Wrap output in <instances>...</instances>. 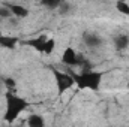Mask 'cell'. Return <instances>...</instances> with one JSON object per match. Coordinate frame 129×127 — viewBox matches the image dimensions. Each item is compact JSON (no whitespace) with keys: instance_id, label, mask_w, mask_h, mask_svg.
I'll return each instance as SVG.
<instances>
[{"instance_id":"4fadbf2b","label":"cell","mask_w":129,"mask_h":127,"mask_svg":"<svg viewBox=\"0 0 129 127\" xmlns=\"http://www.w3.org/2000/svg\"><path fill=\"white\" fill-rule=\"evenodd\" d=\"M60 3L62 2H48V0H45V2H42V5L44 6H47V8H50V9H59V6H60Z\"/></svg>"},{"instance_id":"ba28073f","label":"cell","mask_w":129,"mask_h":127,"mask_svg":"<svg viewBox=\"0 0 129 127\" xmlns=\"http://www.w3.org/2000/svg\"><path fill=\"white\" fill-rule=\"evenodd\" d=\"M47 40H48L47 37H44V36L41 37V36H39V37H36V39H33V40H29V42H27V45L33 46L35 49H38V51H41V52H44V51H45Z\"/></svg>"},{"instance_id":"277c9868","label":"cell","mask_w":129,"mask_h":127,"mask_svg":"<svg viewBox=\"0 0 129 127\" xmlns=\"http://www.w3.org/2000/svg\"><path fill=\"white\" fill-rule=\"evenodd\" d=\"M83 40H84V45H86L87 48H92V49L99 48V46L102 45V39H101V36L96 34V33L86 32L83 34Z\"/></svg>"},{"instance_id":"52a82bcc","label":"cell","mask_w":129,"mask_h":127,"mask_svg":"<svg viewBox=\"0 0 129 127\" xmlns=\"http://www.w3.org/2000/svg\"><path fill=\"white\" fill-rule=\"evenodd\" d=\"M27 126L29 127H45V120L39 114H32L27 118Z\"/></svg>"},{"instance_id":"30bf717a","label":"cell","mask_w":129,"mask_h":127,"mask_svg":"<svg viewBox=\"0 0 129 127\" xmlns=\"http://www.w3.org/2000/svg\"><path fill=\"white\" fill-rule=\"evenodd\" d=\"M59 11H60V14H62V15H68V14L72 11V5H71V3H68V2H64V3L62 2V3H60V6H59Z\"/></svg>"},{"instance_id":"5b68a950","label":"cell","mask_w":129,"mask_h":127,"mask_svg":"<svg viewBox=\"0 0 129 127\" xmlns=\"http://www.w3.org/2000/svg\"><path fill=\"white\" fill-rule=\"evenodd\" d=\"M113 42H114V48L117 51H123V49H126L129 46V34H126V33L117 34Z\"/></svg>"},{"instance_id":"7a4b0ae2","label":"cell","mask_w":129,"mask_h":127,"mask_svg":"<svg viewBox=\"0 0 129 127\" xmlns=\"http://www.w3.org/2000/svg\"><path fill=\"white\" fill-rule=\"evenodd\" d=\"M75 84H78L80 88H89L96 91L101 87V81H102V73L96 72V70H81V73L78 75H72Z\"/></svg>"},{"instance_id":"5bb4252c","label":"cell","mask_w":129,"mask_h":127,"mask_svg":"<svg viewBox=\"0 0 129 127\" xmlns=\"http://www.w3.org/2000/svg\"><path fill=\"white\" fill-rule=\"evenodd\" d=\"M11 17H12L11 11H9L6 6H0V20H2V18H11Z\"/></svg>"},{"instance_id":"3957f363","label":"cell","mask_w":129,"mask_h":127,"mask_svg":"<svg viewBox=\"0 0 129 127\" xmlns=\"http://www.w3.org/2000/svg\"><path fill=\"white\" fill-rule=\"evenodd\" d=\"M53 75L56 76V84H57V88H59V94H63L66 90H69L75 81H74V76L66 73V72H60L57 69L53 70Z\"/></svg>"},{"instance_id":"8fae6325","label":"cell","mask_w":129,"mask_h":127,"mask_svg":"<svg viewBox=\"0 0 129 127\" xmlns=\"http://www.w3.org/2000/svg\"><path fill=\"white\" fill-rule=\"evenodd\" d=\"M116 8L119 9V12L125 14V15H129V5L125 3V2H117L116 3Z\"/></svg>"},{"instance_id":"7c38bea8","label":"cell","mask_w":129,"mask_h":127,"mask_svg":"<svg viewBox=\"0 0 129 127\" xmlns=\"http://www.w3.org/2000/svg\"><path fill=\"white\" fill-rule=\"evenodd\" d=\"M54 46H56V42L53 40V39H48L47 40V45H45V54H51L53 52V49H54Z\"/></svg>"},{"instance_id":"8992f818","label":"cell","mask_w":129,"mask_h":127,"mask_svg":"<svg viewBox=\"0 0 129 127\" xmlns=\"http://www.w3.org/2000/svg\"><path fill=\"white\" fill-rule=\"evenodd\" d=\"M9 11H11V14L12 15H15L17 18H24V17H27V14H29V11L24 8V6H21V5H15V3H8V5H5Z\"/></svg>"},{"instance_id":"9c48e42d","label":"cell","mask_w":129,"mask_h":127,"mask_svg":"<svg viewBox=\"0 0 129 127\" xmlns=\"http://www.w3.org/2000/svg\"><path fill=\"white\" fill-rule=\"evenodd\" d=\"M17 43H18V39L14 36H0V46H3V48L12 49V48H15Z\"/></svg>"},{"instance_id":"2e32d148","label":"cell","mask_w":129,"mask_h":127,"mask_svg":"<svg viewBox=\"0 0 129 127\" xmlns=\"http://www.w3.org/2000/svg\"><path fill=\"white\" fill-rule=\"evenodd\" d=\"M128 88H129V82H128Z\"/></svg>"},{"instance_id":"9a60e30c","label":"cell","mask_w":129,"mask_h":127,"mask_svg":"<svg viewBox=\"0 0 129 127\" xmlns=\"http://www.w3.org/2000/svg\"><path fill=\"white\" fill-rule=\"evenodd\" d=\"M5 85L9 87V88H14V87H15V81L11 79V78H6V79H5Z\"/></svg>"},{"instance_id":"6da1fadb","label":"cell","mask_w":129,"mask_h":127,"mask_svg":"<svg viewBox=\"0 0 129 127\" xmlns=\"http://www.w3.org/2000/svg\"><path fill=\"white\" fill-rule=\"evenodd\" d=\"M27 108V100L20 97V96L11 94L8 93L6 94V112H5V120L8 123H14L20 114Z\"/></svg>"}]
</instances>
